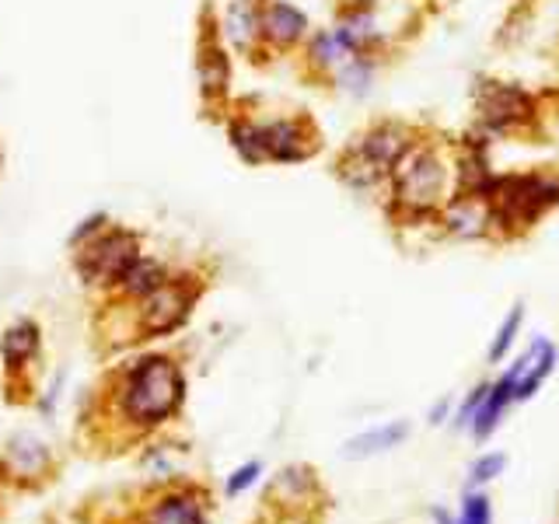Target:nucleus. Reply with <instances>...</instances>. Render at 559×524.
I'll list each match as a JSON object with an SVG mask.
<instances>
[{
	"label": "nucleus",
	"mask_w": 559,
	"mask_h": 524,
	"mask_svg": "<svg viewBox=\"0 0 559 524\" xmlns=\"http://www.w3.org/2000/svg\"><path fill=\"white\" fill-rule=\"evenodd\" d=\"M503 468H507V454H483V458L468 468V486L476 489V486L493 483L497 476H503Z\"/></svg>",
	"instance_id": "22"
},
{
	"label": "nucleus",
	"mask_w": 559,
	"mask_h": 524,
	"mask_svg": "<svg viewBox=\"0 0 559 524\" xmlns=\"http://www.w3.org/2000/svg\"><path fill=\"white\" fill-rule=\"evenodd\" d=\"M437 217L448 227L451 235L459 238H486L493 235V221H489V203L486 196H476V192H454L448 196V203L437 210Z\"/></svg>",
	"instance_id": "11"
},
{
	"label": "nucleus",
	"mask_w": 559,
	"mask_h": 524,
	"mask_svg": "<svg viewBox=\"0 0 559 524\" xmlns=\"http://www.w3.org/2000/svg\"><path fill=\"white\" fill-rule=\"evenodd\" d=\"M389 210L399 221H427L448 203V165L441 151L427 140H413V147L395 162L389 175Z\"/></svg>",
	"instance_id": "2"
},
{
	"label": "nucleus",
	"mask_w": 559,
	"mask_h": 524,
	"mask_svg": "<svg viewBox=\"0 0 559 524\" xmlns=\"http://www.w3.org/2000/svg\"><path fill=\"white\" fill-rule=\"evenodd\" d=\"M186 398V378L182 367L171 357H144L127 367L112 389V406L119 419L133 430H154L165 424Z\"/></svg>",
	"instance_id": "1"
},
{
	"label": "nucleus",
	"mask_w": 559,
	"mask_h": 524,
	"mask_svg": "<svg viewBox=\"0 0 559 524\" xmlns=\"http://www.w3.org/2000/svg\"><path fill=\"white\" fill-rule=\"evenodd\" d=\"M200 284L186 276H168L162 287L151 290L147 297L136 301V332L144 336H168V332L179 329L189 314L192 305L200 301Z\"/></svg>",
	"instance_id": "6"
},
{
	"label": "nucleus",
	"mask_w": 559,
	"mask_h": 524,
	"mask_svg": "<svg viewBox=\"0 0 559 524\" xmlns=\"http://www.w3.org/2000/svg\"><path fill=\"white\" fill-rule=\"evenodd\" d=\"M74 252H78L74 266H78L84 284L109 287V290H112L116 279L127 273L140 255H144L140 252V238L130 231V227H116V224H105L95 238L74 245Z\"/></svg>",
	"instance_id": "5"
},
{
	"label": "nucleus",
	"mask_w": 559,
	"mask_h": 524,
	"mask_svg": "<svg viewBox=\"0 0 559 524\" xmlns=\"http://www.w3.org/2000/svg\"><path fill=\"white\" fill-rule=\"evenodd\" d=\"M406 437H409V424L406 419H395V424H384L378 430H367V433L354 437V441H346L343 458H371V454L399 448Z\"/></svg>",
	"instance_id": "19"
},
{
	"label": "nucleus",
	"mask_w": 559,
	"mask_h": 524,
	"mask_svg": "<svg viewBox=\"0 0 559 524\" xmlns=\"http://www.w3.org/2000/svg\"><path fill=\"white\" fill-rule=\"evenodd\" d=\"M259 28H262L266 49H276V52L297 49L311 35L308 14L301 8L287 4V0H259Z\"/></svg>",
	"instance_id": "9"
},
{
	"label": "nucleus",
	"mask_w": 559,
	"mask_h": 524,
	"mask_svg": "<svg viewBox=\"0 0 559 524\" xmlns=\"http://www.w3.org/2000/svg\"><path fill=\"white\" fill-rule=\"evenodd\" d=\"M493 235H521L559 203V175L556 171H521L497 175L486 192Z\"/></svg>",
	"instance_id": "3"
},
{
	"label": "nucleus",
	"mask_w": 559,
	"mask_h": 524,
	"mask_svg": "<svg viewBox=\"0 0 559 524\" xmlns=\"http://www.w3.org/2000/svg\"><path fill=\"white\" fill-rule=\"evenodd\" d=\"M556 360H559V349L549 343V340H535L528 354L521 357V374H518V389H514V402H524L532 398L542 381H546L552 371H556Z\"/></svg>",
	"instance_id": "16"
},
{
	"label": "nucleus",
	"mask_w": 559,
	"mask_h": 524,
	"mask_svg": "<svg viewBox=\"0 0 559 524\" xmlns=\"http://www.w3.org/2000/svg\"><path fill=\"white\" fill-rule=\"evenodd\" d=\"M197 78H200V92L206 102L221 105L227 95V84H231V60H227V49L221 43L217 32H203V39L197 46Z\"/></svg>",
	"instance_id": "12"
},
{
	"label": "nucleus",
	"mask_w": 559,
	"mask_h": 524,
	"mask_svg": "<svg viewBox=\"0 0 559 524\" xmlns=\"http://www.w3.org/2000/svg\"><path fill=\"white\" fill-rule=\"evenodd\" d=\"M518 374H521V360H518L500 381L489 384V392H486V398H483V406L476 409V416H472V424H468V430H472V437H476V441H486V437L500 427V419H503L507 406L514 402Z\"/></svg>",
	"instance_id": "15"
},
{
	"label": "nucleus",
	"mask_w": 559,
	"mask_h": 524,
	"mask_svg": "<svg viewBox=\"0 0 559 524\" xmlns=\"http://www.w3.org/2000/svg\"><path fill=\"white\" fill-rule=\"evenodd\" d=\"M259 472H262V465L259 462H249L245 468H238L231 479H227V497H238L241 489H249L255 479H259Z\"/></svg>",
	"instance_id": "24"
},
{
	"label": "nucleus",
	"mask_w": 559,
	"mask_h": 524,
	"mask_svg": "<svg viewBox=\"0 0 559 524\" xmlns=\"http://www.w3.org/2000/svg\"><path fill=\"white\" fill-rule=\"evenodd\" d=\"M221 43H227L241 57H259L266 43H262L259 28V0H231L221 17Z\"/></svg>",
	"instance_id": "10"
},
{
	"label": "nucleus",
	"mask_w": 559,
	"mask_h": 524,
	"mask_svg": "<svg viewBox=\"0 0 559 524\" xmlns=\"http://www.w3.org/2000/svg\"><path fill=\"white\" fill-rule=\"evenodd\" d=\"M319 151V130L308 116H276L262 122V154L273 165L308 162Z\"/></svg>",
	"instance_id": "8"
},
{
	"label": "nucleus",
	"mask_w": 559,
	"mask_h": 524,
	"mask_svg": "<svg viewBox=\"0 0 559 524\" xmlns=\"http://www.w3.org/2000/svg\"><path fill=\"white\" fill-rule=\"evenodd\" d=\"M476 116L486 133H518L535 122V98L518 84L483 81L476 87Z\"/></svg>",
	"instance_id": "7"
},
{
	"label": "nucleus",
	"mask_w": 559,
	"mask_h": 524,
	"mask_svg": "<svg viewBox=\"0 0 559 524\" xmlns=\"http://www.w3.org/2000/svg\"><path fill=\"white\" fill-rule=\"evenodd\" d=\"M521 319H524V305H514L511 314H507V322L497 329L493 343H489V360H493V364H500L507 349H511V343H514V336H518V329H521Z\"/></svg>",
	"instance_id": "21"
},
{
	"label": "nucleus",
	"mask_w": 559,
	"mask_h": 524,
	"mask_svg": "<svg viewBox=\"0 0 559 524\" xmlns=\"http://www.w3.org/2000/svg\"><path fill=\"white\" fill-rule=\"evenodd\" d=\"M206 514H210V503L203 489L175 486L154 500L147 524H206Z\"/></svg>",
	"instance_id": "13"
},
{
	"label": "nucleus",
	"mask_w": 559,
	"mask_h": 524,
	"mask_svg": "<svg viewBox=\"0 0 559 524\" xmlns=\"http://www.w3.org/2000/svg\"><path fill=\"white\" fill-rule=\"evenodd\" d=\"M433 521H437V524H459V521H451V517L441 511V507H437V511H433Z\"/></svg>",
	"instance_id": "26"
},
{
	"label": "nucleus",
	"mask_w": 559,
	"mask_h": 524,
	"mask_svg": "<svg viewBox=\"0 0 559 524\" xmlns=\"http://www.w3.org/2000/svg\"><path fill=\"white\" fill-rule=\"evenodd\" d=\"M165 279H168V270L162 266V262L140 255L133 266L116 279L112 290H116V297H122V301H140V297H147L151 290L162 287Z\"/></svg>",
	"instance_id": "17"
},
{
	"label": "nucleus",
	"mask_w": 559,
	"mask_h": 524,
	"mask_svg": "<svg viewBox=\"0 0 559 524\" xmlns=\"http://www.w3.org/2000/svg\"><path fill=\"white\" fill-rule=\"evenodd\" d=\"M486 392H489V384H479V389H472V392H468V398L462 402L459 419H454V424H459V427H468V424H472V416H476V409L483 406Z\"/></svg>",
	"instance_id": "25"
},
{
	"label": "nucleus",
	"mask_w": 559,
	"mask_h": 524,
	"mask_svg": "<svg viewBox=\"0 0 559 524\" xmlns=\"http://www.w3.org/2000/svg\"><path fill=\"white\" fill-rule=\"evenodd\" d=\"M413 140H416V130L406 127V122H399V119L374 122L371 130H364L354 144L340 154L336 175L349 189H378L389 182L395 162L413 147Z\"/></svg>",
	"instance_id": "4"
},
{
	"label": "nucleus",
	"mask_w": 559,
	"mask_h": 524,
	"mask_svg": "<svg viewBox=\"0 0 559 524\" xmlns=\"http://www.w3.org/2000/svg\"><path fill=\"white\" fill-rule=\"evenodd\" d=\"M39 346H43L39 325L22 319L4 332V340H0V357H4L8 371H22V367H28L35 357H39Z\"/></svg>",
	"instance_id": "18"
},
{
	"label": "nucleus",
	"mask_w": 559,
	"mask_h": 524,
	"mask_svg": "<svg viewBox=\"0 0 559 524\" xmlns=\"http://www.w3.org/2000/svg\"><path fill=\"white\" fill-rule=\"evenodd\" d=\"M227 140H231L235 154L245 165H266V154H262V122L252 116H231L227 119Z\"/></svg>",
	"instance_id": "20"
},
{
	"label": "nucleus",
	"mask_w": 559,
	"mask_h": 524,
	"mask_svg": "<svg viewBox=\"0 0 559 524\" xmlns=\"http://www.w3.org/2000/svg\"><path fill=\"white\" fill-rule=\"evenodd\" d=\"M0 468L14 483H43L49 472V448L43 441H35V437H17L0 454Z\"/></svg>",
	"instance_id": "14"
},
{
	"label": "nucleus",
	"mask_w": 559,
	"mask_h": 524,
	"mask_svg": "<svg viewBox=\"0 0 559 524\" xmlns=\"http://www.w3.org/2000/svg\"><path fill=\"white\" fill-rule=\"evenodd\" d=\"M459 524H493V507H489L486 493H465L462 500V521Z\"/></svg>",
	"instance_id": "23"
}]
</instances>
